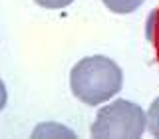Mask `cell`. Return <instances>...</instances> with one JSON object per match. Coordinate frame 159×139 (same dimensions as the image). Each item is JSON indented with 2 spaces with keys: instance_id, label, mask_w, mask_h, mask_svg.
<instances>
[{
  "instance_id": "5",
  "label": "cell",
  "mask_w": 159,
  "mask_h": 139,
  "mask_svg": "<svg viewBox=\"0 0 159 139\" xmlns=\"http://www.w3.org/2000/svg\"><path fill=\"white\" fill-rule=\"evenodd\" d=\"M145 113H147V131L153 137H159V96L151 101Z\"/></svg>"
},
{
  "instance_id": "1",
  "label": "cell",
  "mask_w": 159,
  "mask_h": 139,
  "mask_svg": "<svg viewBox=\"0 0 159 139\" xmlns=\"http://www.w3.org/2000/svg\"><path fill=\"white\" fill-rule=\"evenodd\" d=\"M123 87V72L116 60L96 54L78 60L70 70V89L84 105L96 107L116 97Z\"/></svg>"
},
{
  "instance_id": "4",
  "label": "cell",
  "mask_w": 159,
  "mask_h": 139,
  "mask_svg": "<svg viewBox=\"0 0 159 139\" xmlns=\"http://www.w3.org/2000/svg\"><path fill=\"white\" fill-rule=\"evenodd\" d=\"M103 6L113 14H131L141 8L145 0H102Z\"/></svg>"
},
{
  "instance_id": "3",
  "label": "cell",
  "mask_w": 159,
  "mask_h": 139,
  "mask_svg": "<svg viewBox=\"0 0 159 139\" xmlns=\"http://www.w3.org/2000/svg\"><path fill=\"white\" fill-rule=\"evenodd\" d=\"M32 137H76V133L56 121H46V123H40L38 127H34Z\"/></svg>"
},
{
  "instance_id": "7",
  "label": "cell",
  "mask_w": 159,
  "mask_h": 139,
  "mask_svg": "<svg viewBox=\"0 0 159 139\" xmlns=\"http://www.w3.org/2000/svg\"><path fill=\"white\" fill-rule=\"evenodd\" d=\"M6 103H8V89H6V83L0 78V111L6 107Z\"/></svg>"
},
{
  "instance_id": "2",
  "label": "cell",
  "mask_w": 159,
  "mask_h": 139,
  "mask_svg": "<svg viewBox=\"0 0 159 139\" xmlns=\"http://www.w3.org/2000/svg\"><path fill=\"white\" fill-rule=\"evenodd\" d=\"M147 131V113L141 105L129 99H113L98 109L92 121V137L137 139Z\"/></svg>"
},
{
  "instance_id": "6",
  "label": "cell",
  "mask_w": 159,
  "mask_h": 139,
  "mask_svg": "<svg viewBox=\"0 0 159 139\" xmlns=\"http://www.w3.org/2000/svg\"><path fill=\"white\" fill-rule=\"evenodd\" d=\"M34 2H36L38 6L46 8V10H62V8L70 6L74 0H34Z\"/></svg>"
}]
</instances>
